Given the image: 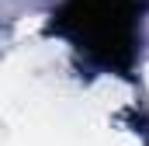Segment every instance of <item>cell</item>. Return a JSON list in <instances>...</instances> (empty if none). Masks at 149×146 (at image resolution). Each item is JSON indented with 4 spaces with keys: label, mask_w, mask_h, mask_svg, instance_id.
<instances>
[{
    "label": "cell",
    "mask_w": 149,
    "mask_h": 146,
    "mask_svg": "<svg viewBox=\"0 0 149 146\" xmlns=\"http://www.w3.org/2000/svg\"><path fill=\"white\" fill-rule=\"evenodd\" d=\"M139 14L142 7L135 0H63L52 28L87 59L108 70H128L139 49Z\"/></svg>",
    "instance_id": "obj_1"
}]
</instances>
